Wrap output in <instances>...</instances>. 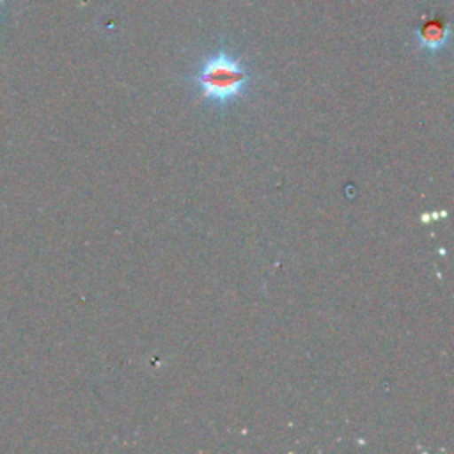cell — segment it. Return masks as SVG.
<instances>
[{
  "mask_svg": "<svg viewBox=\"0 0 454 454\" xmlns=\"http://www.w3.org/2000/svg\"><path fill=\"white\" fill-rule=\"evenodd\" d=\"M188 80L197 87L200 101L223 110L248 90L252 73L238 53L222 44L199 62Z\"/></svg>",
  "mask_w": 454,
  "mask_h": 454,
  "instance_id": "1",
  "label": "cell"
},
{
  "mask_svg": "<svg viewBox=\"0 0 454 454\" xmlns=\"http://www.w3.org/2000/svg\"><path fill=\"white\" fill-rule=\"evenodd\" d=\"M413 39L420 51H424L427 55H434V53H440L447 46V43L450 39V27L445 20L434 16V18L426 20L415 30Z\"/></svg>",
  "mask_w": 454,
  "mask_h": 454,
  "instance_id": "2",
  "label": "cell"
}]
</instances>
